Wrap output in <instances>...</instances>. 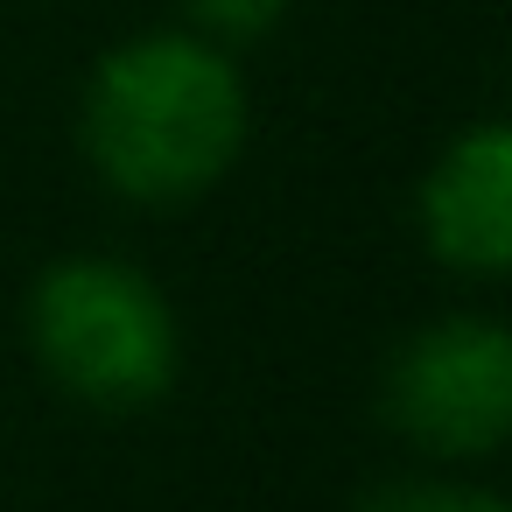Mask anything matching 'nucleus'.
<instances>
[{"label": "nucleus", "mask_w": 512, "mask_h": 512, "mask_svg": "<svg viewBox=\"0 0 512 512\" xmlns=\"http://www.w3.org/2000/svg\"><path fill=\"white\" fill-rule=\"evenodd\" d=\"M253 141L239 50L169 22L99 50L78 92V155L92 183L134 211L204 204Z\"/></svg>", "instance_id": "f257e3e1"}, {"label": "nucleus", "mask_w": 512, "mask_h": 512, "mask_svg": "<svg viewBox=\"0 0 512 512\" xmlns=\"http://www.w3.org/2000/svg\"><path fill=\"white\" fill-rule=\"evenodd\" d=\"M22 344L36 372L92 414H141L183 379V316L169 288L120 253L50 260L22 295Z\"/></svg>", "instance_id": "f03ea898"}, {"label": "nucleus", "mask_w": 512, "mask_h": 512, "mask_svg": "<svg viewBox=\"0 0 512 512\" xmlns=\"http://www.w3.org/2000/svg\"><path fill=\"white\" fill-rule=\"evenodd\" d=\"M358 512H505V498L470 477H400V484H379Z\"/></svg>", "instance_id": "423d86ee"}, {"label": "nucleus", "mask_w": 512, "mask_h": 512, "mask_svg": "<svg viewBox=\"0 0 512 512\" xmlns=\"http://www.w3.org/2000/svg\"><path fill=\"white\" fill-rule=\"evenodd\" d=\"M379 421L428 463H491L512 442V330L491 309L407 330L379 365Z\"/></svg>", "instance_id": "7ed1b4c3"}, {"label": "nucleus", "mask_w": 512, "mask_h": 512, "mask_svg": "<svg viewBox=\"0 0 512 512\" xmlns=\"http://www.w3.org/2000/svg\"><path fill=\"white\" fill-rule=\"evenodd\" d=\"M176 8H183V29L211 36L218 50H253L288 22L295 0H176Z\"/></svg>", "instance_id": "39448f33"}, {"label": "nucleus", "mask_w": 512, "mask_h": 512, "mask_svg": "<svg viewBox=\"0 0 512 512\" xmlns=\"http://www.w3.org/2000/svg\"><path fill=\"white\" fill-rule=\"evenodd\" d=\"M414 232L442 274L505 281L512 274V127H456L414 183Z\"/></svg>", "instance_id": "20e7f679"}]
</instances>
